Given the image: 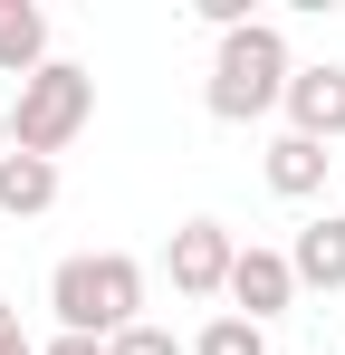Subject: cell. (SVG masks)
<instances>
[{
  "instance_id": "6da1fadb",
  "label": "cell",
  "mask_w": 345,
  "mask_h": 355,
  "mask_svg": "<svg viewBox=\"0 0 345 355\" xmlns=\"http://www.w3.org/2000/svg\"><path fill=\"white\" fill-rule=\"evenodd\" d=\"M48 307H57V336L115 346L125 327H144V259H125V250H77V259L48 269Z\"/></svg>"
},
{
  "instance_id": "7a4b0ae2",
  "label": "cell",
  "mask_w": 345,
  "mask_h": 355,
  "mask_svg": "<svg viewBox=\"0 0 345 355\" xmlns=\"http://www.w3.org/2000/svg\"><path fill=\"white\" fill-rule=\"evenodd\" d=\"M288 77H297V58H288V29H278V19H249V29H230L221 49H211L202 106H211L221 125H259L269 106H288Z\"/></svg>"
},
{
  "instance_id": "3957f363",
  "label": "cell",
  "mask_w": 345,
  "mask_h": 355,
  "mask_svg": "<svg viewBox=\"0 0 345 355\" xmlns=\"http://www.w3.org/2000/svg\"><path fill=\"white\" fill-rule=\"evenodd\" d=\"M96 125V77L77 58H48L39 77H19V106H10V154H67L77 135Z\"/></svg>"
},
{
  "instance_id": "277c9868",
  "label": "cell",
  "mask_w": 345,
  "mask_h": 355,
  "mask_svg": "<svg viewBox=\"0 0 345 355\" xmlns=\"http://www.w3.org/2000/svg\"><path fill=\"white\" fill-rule=\"evenodd\" d=\"M230 259H240V240H230V221H182L163 250L172 288L182 297H230Z\"/></svg>"
},
{
  "instance_id": "5b68a950",
  "label": "cell",
  "mask_w": 345,
  "mask_h": 355,
  "mask_svg": "<svg viewBox=\"0 0 345 355\" xmlns=\"http://www.w3.org/2000/svg\"><path fill=\"white\" fill-rule=\"evenodd\" d=\"M297 307V269H288V250H240L230 259V317H249V327H269Z\"/></svg>"
},
{
  "instance_id": "8992f818",
  "label": "cell",
  "mask_w": 345,
  "mask_h": 355,
  "mask_svg": "<svg viewBox=\"0 0 345 355\" xmlns=\"http://www.w3.org/2000/svg\"><path fill=\"white\" fill-rule=\"evenodd\" d=\"M288 135H307V144L345 135V67H297L288 77Z\"/></svg>"
},
{
  "instance_id": "52a82bcc",
  "label": "cell",
  "mask_w": 345,
  "mask_h": 355,
  "mask_svg": "<svg viewBox=\"0 0 345 355\" xmlns=\"http://www.w3.org/2000/svg\"><path fill=\"white\" fill-rule=\"evenodd\" d=\"M288 269H297V288H326V297L345 288V221L336 211H317L307 231L288 240Z\"/></svg>"
},
{
  "instance_id": "ba28073f",
  "label": "cell",
  "mask_w": 345,
  "mask_h": 355,
  "mask_svg": "<svg viewBox=\"0 0 345 355\" xmlns=\"http://www.w3.org/2000/svg\"><path fill=\"white\" fill-rule=\"evenodd\" d=\"M39 67H48V10L0 0V77H39Z\"/></svg>"
},
{
  "instance_id": "9c48e42d",
  "label": "cell",
  "mask_w": 345,
  "mask_h": 355,
  "mask_svg": "<svg viewBox=\"0 0 345 355\" xmlns=\"http://www.w3.org/2000/svg\"><path fill=\"white\" fill-rule=\"evenodd\" d=\"M326 164H336L326 144L278 135V144H269V192H278V202H317V192H326Z\"/></svg>"
},
{
  "instance_id": "30bf717a",
  "label": "cell",
  "mask_w": 345,
  "mask_h": 355,
  "mask_svg": "<svg viewBox=\"0 0 345 355\" xmlns=\"http://www.w3.org/2000/svg\"><path fill=\"white\" fill-rule=\"evenodd\" d=\"M48 202H57V164L48 154H0V211L10 221H39Z\"/></svg>"
},
{
  "instance_id": "8fae6325",
  "label": "cell",
  "mask_w": 345,
  "mask_h": 355,
  "mask_svg": "<svg viewBox=\"0 0 345 355\" xmlns=\"http://www.w3.org/2000/svg\"><path fill=\"white\" fill-rule=\"evenodd\" d=\"M192 355H269V327H249V317H211V327H202V336H192Z\"/></svg>"
},
{
  "instance_id": "7c38bea8",
  "label": "cell",
  "mask_w": 345,
  "mask_h": 355,
  "mask_svg": "<svg viewBox=\"0 0 345 355\" xmlns=\"http://www.w3.org/2000/svg\"><path fill=\"white\" fill-rule=\"evenodd\" d=\"M106 355H192V346H182L172 327H125V336H115Z\"/></svg>"
},
{
  "instance_id": "4fadbf2b",
  "label": "cell",
  "mask_w": 345,
  "mask_h": 355,
  "mask_svg": "<svg viewBox=\"0 0 345 355\" xmlns=\"http://www.w3.org/2000/svg\"><path fill=\"white\" fill-rule=\"evenodd\" d=\"M39 355H106V346H96V336H48Z\"/></svg>"
},
{
  "instance_id": "5bb4252c",
  "label": "cell",
  "mask_w": 345,
  "mask_h": 355,
  "mask_svg": "<svg viewBox=\"0 0 345 355\" xmlns=\"http://www.w3.org/2000/svg\"><path fill=\"white\" fill-rule=\"evenodd\" d=\"M10 336H19V307H10V297H0V346H10Z\"/></svg>"
},
{
  "instance_id": "9a60e30c",
  "label": "cell",
  "mask_w": 345,
  "mask_h": 355,
  "mask_svg": "<svg viewBox=\"0 0 345 355\" xmlns=\"http://www.w3.org/2000/svg\"><path fill=\"white\" fill-rule=\"evenodd\" d=\"M0 355H39V346H29V336H10V346H0Z\"/></svg>"
},
{
  "instance_id": "2e32d148",
  "label": "cell",
  "mask_w": 345,
  "mask_h": 355,
  "mask_svg": "<svg viewBox=\"0 0 345 355\" xmlns=\"http://www.w3.org/2000/svg\"><path fill=\"white\" fill-rule=\"evenodd\" d=\"M0 154H10V106H0Z\"/></svg>"
}]
</instances>
